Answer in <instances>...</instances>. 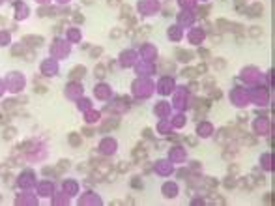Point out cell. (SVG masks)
I'll return each instance as SVG.
<instances>
[{
  "label": "cell",
  "mask_w": 275,
  "mask_h": 206,
  "mask_svg": "<svg viewBox=\"0 0 275 206\" xmlns=\"http://www.w3.org/2000/svg\"><path fill=\"white\" fill-rule=\"evenodd\" d=\"M210 105H211L210 99H196V101H195V112H199L196 116L202 118V115L210 109Z\"/></svg>",
  "instance_id": "cell-1"
},
{
  "label": "cell",
  "mask_w": 275,
  "mask_h": 206,
  "mask_svg": "<svg viewBox=\"0 0 275 206\" xmlns=\"http://www.w3.org/2000/svg\"><path fill=\"white\" fill-rule=\"evenodd\" d=\"M2 135H4V139H13L17 135V129L15 127H6V129L2 131Z\"/></svg>",
  "instance_id": "cell-11"
},
{
  "label": "cell",
  "mask_w": 275,
  "mask_h": 206,
  "mask_svg": "<svg viewBox=\"0 0 275 206\" xmlns=\"http://www.w3.org/2000/svg\"><path fill=\"white\" fill-rule=\"evenodd\" d=\"M142 135H144V137H146V139H152V141H153V131L150 129V127H146V129L142 131Z\"/></svg>",
  "instance_id": "cell-29"
},
{
  "label": "cell",
  "mask_w": 275,
  "mask_h": 206,
  "mask_svg": "<svg viewBox=\"0 0 275 206\" xmlns=\"http://www.w3.org/2000/svg\"><path fill=\"white\" fill-rule=\"evenodd\" d=\"M120 36V32H118V28H114V32H110V38H118Z\"/></svg>",
  "instance_id": "cell-43"
},
{
  "label": "cell",
  "mask_w": 275,
  "mask_h": 206,
  "mask_svg": "<svg viewBox=\"0 0 275 206\" xmlns=\"http://www.w3.org/2000/svg\"><path fill=\"white\" fill-rule=\"evenodd\" d=\"M129 163H125V161H122V163H118V167H116V170H118V173H127V170H129Z\"/></svg>",
  "instance_id": "cell-17"
},
{
  "label": "cell",
  "mask_w": 275,
  "mask_h": 206,
  "mask_svg": "<svg viewBox=\"0 0 275 206\" xmlns=\"http://www.w3.org/2000/svg\"><path fill=\"white\" fill-rule=\"evenodd\" d=\"M92 2H94V0H84V4H92Z\"/></svg>",
  "instance_id": "cell-48"
},
{
  "label": "cell",
  "mask_w": 275,
  "mask_h": 206,
  "mask_svg": "<svg viewBox=\"0 0 275 206\" xmlns=\"http://www.w3.org/2000/svg\"><path fill=\"white\" fill-rule=\"evenodd\" d=\"M199 86H200L199 83H189V90H193V92H195V90H199Z\"/></svg>",
  "instance_id": "cell-38"
},
{
  "label": "cell",
  "mask_w": 275,
  "mask_h": 206,
  "mask_svg": "<svg viewBox=\"0 0 275 206\" xmlns=\"http://www.w3.org/2000/svg\"><path fill=\"white\" fill-rule=\"evenodd\" d=\"M182 75L187 77V79H193V77L196 75V69L195 68H185V69H182Z\"/></svg>",
  "instance_id": "cell-13"
},
{
  "label": "cell",
  "mask_w": 275,
  "mask_h": 206,
  "mask_svg": "<svg viewBox=\"0 0 275 206\" xmlns=\"http://www.w3.org/2000/svg\"><path fill=\"white\" fill-rule=\"evenodd\" d=\"M84 71H86V69H84L82 66H77V68H73L71 71H69V79H73V81L77 79V81H79L81 77L84 75Z\"/></svg>",
  "instance_id": "cell-5"
},
{
  "label": "cell",
  "mask_w": 275,
  "mask_h": 206,
  "mask_svg": "<svg viewBox=\"0 0 275 206\" xmlns=\"http://www.w3.org/2000/svg\"><path fill=\"white\" fill-rule=\"evenodd\" d=\"M195 69H196V73H206L208 66H206V64H200V66H199V68H195Z\"/></svg>",
  "instance_id": "cell-32"
},
{
  "label": "cell",
  "mask_w": 275,
  "mask_h": 206,
  "mask_svg": "<svg viewBox=\"0 0 275 206\" xmlns=\"http://www.w3.org/2000/svg\"><path fill=\"white\" fill-rule=\"evenodd\" d=\"M213 84V79H206V86H211Z\"/></svg>",
  "instance_id": "cell-45"
},
{
  "label": "cell",
  "mask_w": 275,
  "mask_h": 206,
  "mask_svg": "<svg viewBox=\"0 0 275 206\" xmlns=\"http://www.w3.org/2000/svg\"><path fill=\"white\" fill-rule=\"evenodd\" d=\"M23 41H24L26 45H34V47L43 45V38H39V36H24Z\"/></svg>",
  "instance_id": "cell-3"
},
{
  "label": "cell",
  "mask_w": 275,
  "mask_h": 206,
  "mask_svg": "<svg viewBox=\"0 0 275 206\" xmlns=\"http://www.w3.org/2000/svg\"><path fill=\"white\" fill-rule=\"evenodd\" d=\"M82 133L88 135V137H92V135H94V129H92V127H82Z\"/></svg>",
  "instance_id": "cell-34"
},
{
  "label": "cell",
  "mask_w": 275,
  "mask_h": 206,
  "mask_svg": "<svg viewBox=\"0 0 275 206\" xmlns=\"http://www.w3.org/2000/svg\"><path fill=\"white\" fill-rule=\"evenodd\" d=\"M99 54H101V49H99V47H96L94 51H92V56H94V58H97Z\"/></svg>",
  "instance_id": "cell-40"
},
{
  "label": "cell",
  "mask_w": 275,
  "mask_h": 206,
  "mask_svg": "<svg viewBox=\"0 0 275 206\" xmlns=\"http://www.w3.org/2000/svg\"><path fill=\"white\" fill-rule=\"evenodd\" d=\"M206 187H217V180L215 178H206Z\"/></svg>",
  "instance_id": "cell-28"
},
{
  "label": "cell",
  "mask_w": 275,
  "mask_h": 206,
  "mask_svg": "<svg viewBox=\"0 0 275 206\" xmlns=\"http://www.w3.org/2000/svg\"><path fill=\"white\" fill-rule=\"evenodd\" d=\"M225 66H227V62H225L223 58L213 60V68H217V69H225Z\"/></svg>",
  "instance_id": "cell-19"
},
{
  "label": "cell",
  "mask_w": 275,
  "mask_h": 206,
  "mask_svg": "<svg viewBox=\"0 0 275 206\" xmlns=\"http://www.w3.org/2000/svg\"><path fill=\"white\" fill-rule=\"evenodd\" d=\"M116 176H118V170H110L109 176H105V178H109V182H114V180H116Z\"/></svg>",
  "instance_id": "cell-30"
},
{
  "label": "cell",
  "mask_w": 275,
  "mask_h": 206,
  "mask_svg": "<svg viewBox=\"0 0 275 206\" xmlns=\"http://www.w3.org/2000/svg\"><path fill=\"white\" fill-rule=\"evenodd\" d=\"M32 146H34V144H32V141H26V143H23V144H19V146H17V150H24V152H26V150H30Z\"/></svg>",
  "instance_id": "cell-21"
},
{
  "label": "cell",
  "mask_w": 275,
  "mask_h": 206,
  "mask_svg": "<svg viewBox=\"0 0 275 206\" xmlns=\"http://www.w3.org/2000/svg\"><path fill=\"white\" fill-rule=\"evenodd\" d=\"M210 6H200V8H199V15L200 17H206V13H210Z\"/></svg>",
  "instance_id": "cell-24"
},
{
  "label": "cell",
  "mask_w": 275,
  "mask_h": 206,
  "mask_svg": "<svg viewBox=\"0 0 275 206\" xmlns=\"http://www.w3.org/2000/svg\"><path fill=\"white\" fill-rule=\"evenodd\" d=\"M120 10H122V15H120V17H124V19H129L131 17V8H129V6L122 4V6H120Z\"/></svg>",
  "instance_id": "cell-15"
},
{
  "label": "cell",
  "mask_w": 275,
  "mask_h": 206,
  "mask_svg": "<svg viewBox=\"0 0 275 206\" xmlns=\"http://www.w3.org/2000/svg\"><path fill=\"white\" fill-rule=\"evenodd\" d=\"M185 141H187V143L191 144V146H196V144H199V141H196V139H193V137H187Z\"/></svg>",
  "instance_id": "cell-36"
},
{
  "label": "cell",
  "mask_w": 275,
  "mask_h": 206,
  "mask_svg": "<svg viewBox=\"0 0 275 206\" xmlns=\"http://www.w3.org/2000/svg\"><path fill=\"white\" fill-rule=\"evenodd\" d=\"M4 23H6V19H4V17H0V25H4Z\"/></svg>",
  "instance_id": "cell-47"
},
{
  "label": "cell",
  "mask_w": 275,
  "mask_h": 206,
  "mask_svg": "<svg viewBox=\"0 0 275 206\" xmlns=\"http://www.w3.org/2000/svg\"><path fill=\"white\" fill-rule=\"evenodd\" d=\"M176 56H178V58H180L182 62H189V60L193 58V53H189V51H182V49H178V51H176Z\"/></svg>",
  "instance_id": "cell-7"
},
{
  "label": "cell",
  "mask_w": 275,
  "mask_h": 206,
  "mask_svg": "<svg viewBox=\"0 0 275 206\" xmlns=\"http://www.w3.org/2000/svg\"><path fill=\"white\" fill-rule=\"evenodd\" d=\"M264 202H266V204H271V202H273V193H266V195H264Z\"/></svg>",
  "instance_id": "cell-31"
},
{
  "label": "cell",
  "mask_w": 275,
  "mask_h": 206,
  "mask_svg": "<svg viewBox=\"0 0 275 206\" xmlns=\"http://www.w3.org/2000/svg\"><path fill=\"white\" fill-rule=\"evenodd\" d=\"M150 32H152V28H150V26H142V28H140V30L137 32L135 39H139V41H140V39H144V38H146V36H148Z\"/></svg>",
  "instance_id": "cell-8"
},
{
  "label": "cell",
  "mask_w": 275,
  "mask_h": 206,
  "mask_svg": "<svg viewBox=\"0 0 275 206\" xmlns=\"http://www.w3.org/2000/svg\"><path fill=\"white\" fill-rule=\"evenodd\" d=\"M239 141H242V144H245V146H255L256 144V137L255 135H249V133H243L242 137H239Z\"/></svg>",
  "instance_id": "cell-4"
},
{
  "label": "cell",
  "mask_w": 275,
  "mask_h": 206,
  "mask_svg": "<svg viewBox=\"0 0 275 206\" xmlns=\"http://www.w3.org/2000/svg\"><path fill=\"white\" fill-rule=\"evenodd\" d=\"M94 73H96V77H97V79H103V77L107 75V68H105V66H101V64H99V66H96Z\"/></svg>",
  "instance_id": "cell-9"
},
{
  "label": "cell",
  "mask_w": 275,
  "mask_h": 206,
  "mask_svg": "<svg viewBox=\"0 0 275 206\" xmlns=\"http://www.w3.org/2000/svg\"><path fill=\"white\" fill-rule=\"evenodd\" d=\"M239 184H242V187H245V189H253L256 186V180L253 178V176H245V178H242Z\"/></svg>",
  "instance_id": "cell-6"
},
{
  "label": "cell",
  "mask_w": 275,
  "mask_h": 206,
  "mask_svg": "<svg viewBox=\"0 0 275 206\" xmlns=\"http://www.w3.org/2000/svg\"><path fill=\"white\" fill-rule=\"evenodd\" d=\"M109 6L116 8V6H122V2H120V0H109Z\"/></svg>",
  "instance_id": "cell-39"
},
{
  "label": "cell",
  "mask_w": 275,
  "mask_h": 206,
  "mask_svg": "<svg viewBox=\"0 0 275 206\" xmlns=\"http://www.w3.org/2000/svg\"><path fill=\"white\" fill-rule=\"evenodd\" d=\"M73 19H75V23H82V21H84V19H82V15H79V13H77V15H75Z\"/></svg>",
  "instance_id": "cell-42"
},
{
  "label": "cell",
  "mask_w": 275,
  "mask_h": 206,
  "mask_svg": "<svg viewBox=\"0 0 275 206\" xmlns=\"http://www.w3.org/2000/svg\"><path fill=\"white\" fill-rule=\"evenodd\" d=\"M67 167H69V161H67V159H62V161L58 163V169L62 170V173H64V170H66Z\"/></svg>",
  "instance_id": "cell-27"
},
{
  "label": "cell",
  "mask_w": 275,
  "mask_h": 206,
  "mask_svg": "<svg viewBox=\"0 0 275 206\" xmlns=\"http://www.w3.org/2000/svg\"><path fill=\"white\" fill-rule=\"evenodd\" d=\"M17 101H19V103H26V97L21 96V97H17Z\"/></svg>",
  "instance_id": "cell-44"
},
{
  "label": "cell",
  "mask_w": 275,
  "mask_h": 206,
  "mask_svg": "<svg viewBox=\"0 0 275 206\" xmlns=\"http://www.w3.org/2000/svg\"><path fill=\"white\" fill-rule=\"evenodd\" d=\"M217 28H219V32H225V30H228V28H230V23H228V21H225V19H219V21H217Z\"/></svg>",
  "instance_id": "cell-14"
},
{
  "label": "cell",
  "mask_w": 275,
  "mask_h": 206,
  "mask_svg": "<svg viewBox=\"0 0 275 206\" xmlns=\"http://www.w3.org/2000/svg\"><path fill=\"white\" fill-rule=\"evenodd\" d=\"M69 143H71V146H79L81 144V137L77 133H69Z\"/></svg>",
  "instance_id": "cell-16"
},
{
  "label": "cell",
  "mask_w": 275,
  "mask_h": 206,
  "mask_svg": "<svg viewBox=\"0 0 275 206\" xmlns=\"http://www.w3.org/2000/svg\"><path fill=\"white\" fill-rule=\"evenodd\" d=\"M114 127H118V122H110V124H103V126H101V129H103V131H110V129H114Z\"/></svg>",
  "instance_id": "cell-23"
},
{
  "label": "cell",
  "mask_w": 275,
  "mask_h": 206,
  "mask_svg": "<svg viewBox=\"0 0 275 206\" xmlns=\"http://www.w3.org/2000/svg\"><path fill=\"white\" fill-rule=\"evenodd\" d=\"M131 186H133V187L142 189V182H140V178H137V176H135V178H131Z\"/></svg>",
  "instance_id": "cell-25"
},
{
  "label": "cell",
  "mask_w": 275,
  "mask_h": 206,
  "mask_svg": "<svg viewBox=\"0 0 275 206\" xmlns=\"http://www.w3.org/2000/svg\"><path fill=\"white\" fill-rule=\"evenodd\" d=\"M62 170L60 169H51V167H43V174L45 176H60Z\"/></svg>",
  "instance_id": "cell-10"
},
{
  "label": "cell",
  "mask_w": 275,
  "mask_h": 206,
  "mask_svg": "<svg viewBox=\"0 0 275 206\" xmlns=\"http://www.w3.org/2000/svg\"><path fill=\"white\" fill-rule=\"evenodd\" d=\"M245 13H247V17H260L264 13V6L262 4H253L249 8H245Z\"/></svg>",
  "instance_id": "cell-2"
},
{
  "label": "cell",
  "mask_w": 275,
  "mask_h": 206,
  "mask_svg": "<svg viewBox=\"0 0 275 206\" xmlns=\"http://www.w3.org/2000/svg\"><path fill=\"white\" fill-rule=\"evenodd\" d=\"M211 199H213V202H215V204H227V201H225L223 197H219L217 193H211Z\"/></svg>",
  "instance_id": "cell-22"
},
{
  "label": "cell",
  "mask_w": 275,
  "mask_h": 206,
  "mask_svg": "<svg viewBox=\"0 0 275 206\" xmlns=\"http://www.w3.org/2000/svg\"><path fill=\"white\" fill-rule=\"evenodd\" d=\"M236 186H238V184L234 182V178H232V176H228V178L225 180V187H227V189H234Z\"/></svg>",
  "instance_id": "cell-18"
},
{
  "label": "cell",
  "mask_w": 275,
  "mask_h": 206,
  "mask_svg": "<svg viewBox=\"0 0 275 206\" xmlns=\"http://www.w3.org/2000/svg\"><path fill=\"white\" fill-rule=\"evenodd\" d=\"M238 120H239V122H245V120H247V115H245V112H239V115H238Z\"/></svg>",
  "instance_id": "cell-41"
},
{
  "label": "cell",
  "mask_w": 275,
  "mask_h": 206,
  "mask_svg": "<svg viewBox=\"0 0 275 206\" xmlns=\"http://www.w3.org/2000/svg\"><path fill=\"white\" fill-rule=\"evenodd\" d=\"M210 41H211L213 45H219L221 41H223V38L219 36V34H211V36H210Z\"/></svg>",
  "instance_id": "cell-20"
},
{
  "label": "cell",
  "mask_w": 275,
  "mask_h": 206,
  "mask_svg": "<svg viewBox=\"0 0 275 206\" xmlns=\"http://www.w3.org/2000/svg\"><path fill=\"white\" fill-rule=\"evenodd\" d=\"M110 204H112V206H120V204H122V201H112Z\"/></svg>",
  "instance_id": "cell-46"
},
{
  "label": "cell",
  "mask_w": 275,
  "mask_h": 206,
  "mask_svg": "<svg viewBox=\"0 0 275 206\" xmlns=\"http://www.w3.org/2000/svg\"><path fill=\"white\" fill-rule=\"evenodd\" d=\"M34 92H36V94H45V92H47V88H45V86H39V84H38V86L34 88Z\"/></svg>",
  "instance_id": "cell-33"
},
{
  "label": "cell",
  "mask_w": 275,
  "mask_h": 206,
  "mask_svg": "<svg viewBox=\"0 0 275 206\" xmlns=\"http://www.w3.org/2000/svg\"><path fill=\"white\" fill-rule=\"evenodd\" d=\"M238 170H239V169H238V165H230L228 173H230V174H238Z\"/></svg>",
  "instance_id": "cell-37"
},
{
  "label": "cell",
  "mask_w": 275,
  "mask_h": 206,
  "mask_svg": "<svg viewBox=\"0 0 275 206\" xmlns=\"http://www.w3.org/2000/svg\"><path fill=\"white\" fill-rule=\"evenodd\" d=\"M249 36L251 38H260V36H262V28H260V26H251L249 28Z\"/></svg>",
  "instance_id": "cell-12"
},
{
  "label": "cell",
  "mask_w": 275,
  "mask_h": 206,
  "mask_svg": "<svg viewBox=\"0 0 275 206\" xmlns=\"http://www.w3.org/2000/svg\"><path fill=\"white\" fill-rule=\"evenodd\" d=\"M4 109L8 111V112H13V111H15V105H13V101H6L4 103Z\"/></svg>",
  "instance_id": "cell-26"
},
{
  "label": "cell",
  "mask_w": 275,
  "mask_h": 206,
  "mask_svg": "<svg viewBox=\"0 0 275 206\" xmlns=\"http://www.w3.org/2000/svg\"><path fill=\"white\" fill-rule=\"evenodd\" d=\"M199 54L202 56V58H210V51H206V49H200Z\"/></svg>",
  "instance_id": "cell-35"
}]
</instances>
